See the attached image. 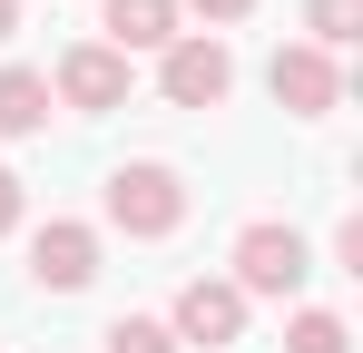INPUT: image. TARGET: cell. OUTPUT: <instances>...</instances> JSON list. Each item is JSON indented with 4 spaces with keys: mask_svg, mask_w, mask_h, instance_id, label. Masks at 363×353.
Listing matches in <instances>:
<instances>
[{
    "mask_svg": "<svg viewBox=\"0 0 363 353\" xmlns=\"http://www.w3.org/2000/svg\"><path fill=\"white\" fill-rule=\"evenodd\" d=\"M50 128V79L40 69H0V138H40Z\"/></svg>",
    "mask_w": 363,
    "mask_h": 353,
    "instance_id": "obj_9",
    "label": "cell"
},
{
    "mask_svg": "<svg viewBox=\"0 0 363 353\" xmlns=\"http://www.w3.org/2000/svg\"><path fill=\"white\" fill-rule=\"evenodd\" d=\"M30 275H40V294H79L89 275H99V235L69 226V216L40 226V235H30Z\"/></svg>",
    "mask_w": 363,
    "mask_h": 353,
    "instance_id": "obj_7",
    "label": "cell"
},
{
    "mask_svg": "<svg viewBox=\"0 0 363 353\" xmlns=\"http://www.w3.org/2000/svg\"><path fill=\"white\" fill-rule=\"evenodd\" d=\"M186 10H206V20H245L255 0H186Z\"/></svg>",
    "mask_w": 363,
    "mask_h": 353,
    "instance_id": "obj_14",
    "label": "cell"
},
{
    "mask_svg": "<svg viewBox=\"0 0 363 353\" xmlns=\"http://www.w3.org/2000/svg\"><path fill=\"white\" fill-rule=\"evenodd\" d=\"M108 353H177V334H167L157 314H118V324H108Z\"/></svg>",
    "mask_w": 363,
    "mask_h": 353,
    "instance_id": "obj_12",
    "label": "cell"
},
{
    "mask_svg": "<svg viewBox=\"0 0 363 353\" xmlns=\"http://www.w3.org/2000/svg\"><path fill=\"white\" fill-rule=\"evenodd\" d=\"M265 89H275V108H295V118H324L334 99H344V69H334V59L314 50V40H295V50H275Z\"/></svg>",
    "mask_w": 363,
    "mask_h": 353,
    "instance_id": "obj_5",
    "label": "cell"
},
{
    "mask_svg": "<svg viewBox=\"0 0 363 353\" xmlns=\"http://www.w3.org/2000/svg\"><path fill=\"white\" fill-rule=\"evenodd\" d=\"M20 206H30V196H20V176H10V167H0V235H10V226H20Z\"/></svg>",
    "mask_w": 363,
    "mask_h": 353,
    "instance_id": "obj_13",
    "label": "cell"
},
{
    "mask_svg": "<svg viewBox=\"0 0 363 353\" xmlns=\"http://www.w3.org/2000/svg\"><path fill=\"white\" fill-rule=\"evenodd\" d=\"M167 334H177V353H226V344H245V294L226 285V275H196V285L177 294V314H167Z\"/></svg>",
    "mask_w": 363,
    "mask_h": 353,
    "instance_id": "obj_3",
    "label": "cell"
},
{
    "mask_svg": "<svg viewBox=\"0 0 363 353\" xmlns=\"http://www.w3.org/2000/svg\"><path fill=\"white\" fill-rule=\"evenodd\" d=\"M60 99L69 108H128V59L108 50V40H79V50H60Z\"/></svg>",
    "mask_w": 363,
    "mask_h": 353,
    "instance_id": "obj_6",
    "label": "cell"
},
{
    "mask_svg": "<svg viewBox=\"0 0 363 353\" xmlns=\"http://www.w3.org/2000/svg\"><path fill=\"white\" fill-rule=\"evenodd\" d=\"M157 89H167V108H226V89H236V59L216 30H177L167 50H157Z\"/></svg>",
    "mask_w": 363,
    "mask_h": 353,
    "instance_id": "obj_2",
    "label": "cell"
},
{
    "mask_svg": "<svg viewBox=\"0 0 363 353\" xmlns=\"http://www.w3.org/2000/svg\"><path fill=\"white\" fill-rule=\"evenodd\" d=\"M304 275H314V255H304L295 226H245V235H236V275H226L236 294H275V304H285Z\"/></svg>",
    "mask_w": 363,
    "mask_h": 353,
    "instance_id": "obj_4",
    "label": "cell"
},
{
    "mask_svg": "<svg viewBox=\"0 0 363 353\" xmlns=\"http://www.w3.org/2000/svg\"><path fill=\"white\" fill-rule=\"evenodd\" d=\"M304 30H314V50H354L363 40V0H304Z\"/></svg>",
    "mask_w": 363,
    "mask_h": 353,
    "instance_id": "obj_10",
    "label": "cell"
},
{
    "mask_svg": "<svg viewBox=\"0 0 363 353\" xmlns=\"http://www.w3.org/2000/svg\"><path fill=\"white\" fill-rule=\"evenodd\" d=\"M99 30H108V50H167L177 40V0H108L99 10Z\"/></svg>",
    "mask_w": 363,
    "mask_h": 353,
    "instance_id": "obj_8",
    "label": "cell"
},
{
    "mask_svg": "<svg viewBox=\"0 0 363 353\" xmlns=\"http://www.w3.org/2000/svg\"><path fill=\"white\" fill-rule=\"evenodd\" d=\"M10 30H20V0H0V40H10Z\"/></svg>",
    "mask_w": 363,
    "mask_h": 353,
    "instance_id": "obj_15",
    "label": "cell"
},
{
    "mask_svg": "<svg viewBox=\"0 0 363 353\" xmlns=\"http://www.w3.org/2000/svg\"><path fill=\"white\" fill-rule=\"evenodd\" d=\"M354 334H344V314H324V304H304L295 324H285V353H344Z\"/></svg>",
    "mask_w": 363,
    "mask_h": 353,
    "instance_id": "obj_11",
    "label": "cell"
},
{
    "mask_svg": "<svg viewBox=\"0 0 363 353\" xmlns=\"http://www.w3.org/2000/svg\"><path fill=\"white\" fill-rule=\"evenodd\" d=\"M108 226H128V235H177L186 226V176L167 167V157L118 167V176H108Z\"/></svg>",
    "mask_w": 363,
    "mask_h": 353,
    "instance_id": "obj_1",
    "label": "cell"
}]
</instances>
